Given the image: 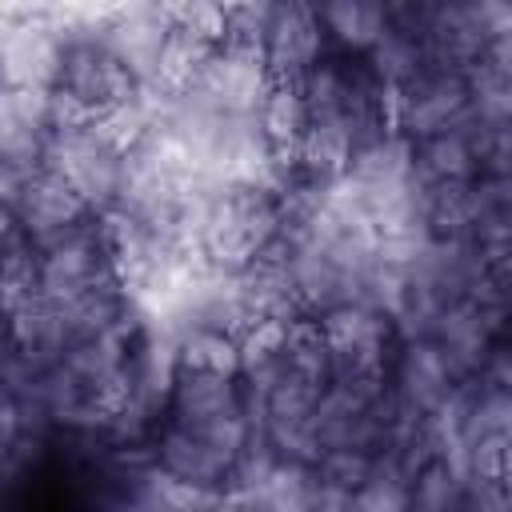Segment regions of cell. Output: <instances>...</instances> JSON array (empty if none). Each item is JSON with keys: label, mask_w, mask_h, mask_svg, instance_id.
I'll return each mask as SVG.
<instances>
[{"label": "cell", "mask_w": 512, "mask_h": 512, "mask_svg": "<svg viewBox=\"0 0 512 512\" xmlns=\"http://www.w3.org/2000/svg\"><path fill=\"white\" fill-rule=\"evenodd\" d=\"M44 428H48V420H40L32 412V404L24 400V392L0 376V476L20 464V456L32 448V440Z\"/></svg>", "instance_id": "22"}, {"label": "cell", "mask_w": 512, "mask_h": 512, "mask_svg": "<svg viewBox=\"0 0 512 512\" xmlns=\"http://www.w3.org/2000/svg\"><path fill=\"white\" fill-rule=\"evenodd\" d=\"M4 328H8V300L0 292V360H4Z\"/></svg>", "instance_id": "25"}, {"label": "cell", "mask_w": 512, "mask_h": 512, "mask_svg": "<svg viewBox=\"0 0 512 512\" xmlns=\"http://www.w3.org/2000/svg\"><path fill=\"white\" fill-rule=\"evenodd\" d=\"M320 32L332 52L368 56L372 44L384 36V8L380 0H312Z\"/></svg>", "instance_id": "18"}, {"label": "cell", "mask_w": 512, "mask_h": 512, "mask_svg": "<svg viewBox=\"0 0 512 512\" xmlns=\"http://www.w3.org/2000/svg\"><path fill=\"white\" fill-rule=\"evenodd\" d=\"M144 96V84L132 68L96 36L92 24H68L60 72L52 84V112L56 128L96 120L112 108H124Z\"/></svg>", "instance_id": "2"}, {"label": "cell", "mask_w": 512, "mask_h": 512, "mask_svg": "<svg viewBox=\"0 0 512 512\" xmlns=\"http://www.w3.org/2000/svg\"><path fill=\"white\" fill-rule=\"evenodd\" d=\"M24 244H28V240H24V228H20L16 212H12L8 204H0V260H4L8 252L24 248Z\"/></svg>", "instance_id": "24"}, {"label": "cell", "mask_w": 512, "mask_h": 512, "mask_svg": "<svg viewBox=\"0 0 512 512\" xmlns=\"http://www.w3.org/2000/svg\"><path fill=\"white\" fill-rule=\"evenodd\" d=\"M244 448H236V444H228L220 436L172 424V420H156V428L148 432V460H152V468L164 480L208 496L212 504L228 500L232 476H236V460H240Z\"/></svg>", "instance_id": "7"}, {"label": "cell", "mask_w": 512, "mask_h": 512, "mask_svg": "<svg viewBox=\"0 0 512 512\" xmlns=\"http://www.w3.org/2000/svg\"><path fill=\"white\" fill-rule=\"evenodd\" d=\"M12 212H16V220H20L28 244L52 240V236H60V232H68V228H80V224H88L92 216H100V212H92L88 200H84L56 168H48V164H36V168L24 176V184H20L16 200H12Z\"/></svg>", "instance_id": "16"}, {"label": "cell", "mask_w": 512, "mask_h": 512, "mask_svg": "<svg viewBox=\"0 0 512 512\" xmlns=\"http://www.w3.org/2000/svg\"><path fill=\"white\" fill-rule=\"evenodd\" d=\"M216 16L224 20V40H260V24L272 8V0H208Z\"/></svg>", "instance_id": "23"}, {"label": "cell", "mask_w": 512, "mask_h": 512, "mask_svg": "<svg viewBox=\"0 0 512 512\" xmlns=\"http://www.w3.org/2000/svg\"><path fill=\"white\" fill-rule=\"evenodd\" d=\"M408 508L468 512V476H464L456 452H436L408 476Z\"/></svg>", "instance_id": "20"}, {"label": "cell", "mask_w": 512, "mask_h": 512, "mask_svg": "<svg viewBox=\"0 0 512 512\" xmlns=\"http://www.w3.org/2000/svg\"><path fill=\"white\" fill-rule=\"evenodd\" d=\"M68 24L56 16H0V88L52 92Z\"/></svg>", "instance_id": "13"}, {"label": "cell", "mask_w": 512, "mask_h": 512, "mask_svg": "<svg viewBox=\"0 0 512 512\" xmlns=\"http://www.w3.org/2000/svg\"><path fill=\"white\" fill-rule=\"evenodd\" d=\"M256 44L272 80H292V84H300L304 72L328 52L312 0H272Z\"/></svg>", "instance_id": "15"}, {"label": "cell", "mask_w": 512, "mask_h": 512, "mask_svg": "<svg viewBox=\"0 0 512 512\" xmlns=\"http://www.w3.org/2000/svg\"><path fill=\"white\" fill-rule=\"evenodd\" d=\"M500 40H508V0H432L420 48L428 64L472 72Z\"/></svg>", "instance_id": "8"}, {"label": "cell", "mask_w": 512, "mask_h": 512, "mask_svg": "<svg viewBox=\"0 0 512 512\" xmlns=\"http://www.w3.org/2000/svg\"><path fill=\"white\" fill-rule=\"evenodd\" d=\"M384 380L404 416H424L436 424H448L460 392L468 388V376L444 356L432 336H404Z\"/></svg>", "instance_id": "9"}, {"label": "cell", "mask_w": 512, "mask_h": 512, "mask_svg": "<svg viewBox=\"0 0 512 512\" xmlns=\"http://www.w3.org/2000/svg\"><path fill=\"white\" fill-rule=\"evenodd\" d=\"M396 420L400 408L384 376H328L312 408V436L320 452L324 448L380 452Z\"/></svg>", "instance_id": "4"}, {"label": "cell", "mask_w": 512, "mask_h": 512, "mask_svg": "<svg viewBox=\"0 0 512 512\" xmlns=\"http://www.w3.org/2000/svg\"><path fill=\"white\" fill-rule=\"evenodd\" d=\"M32 272H36V292L48 300H60V304L124 288L100 216L52 236V240L32 244Z\"/></svg>", "instance_id": "5"}, {"label": "cell", "mask_w": 512, "mask_h": 512, "mask_svg": "<svg viewBox=\"0 0 512 512\" xmlns=\"http://www.w3.org/2000/svg\"><path fill=\"white\" fill-rule=\"evenodd\" d=\"M472 116V80L460 68L424 64L404 84L392 88V132L420 140L456 128Z\"/></svg>", "instance_id": "10"}, {"label": "cell", "mask_w": 512, "mask_h": 512, "mask_svg": "<svg viewBox=\"0 0 512 512\" xmlns=\"http://www.w3.org/2000/svg\"><path fill=\"white\" fill-rule=\"evenodd\" d=\"M52 132H56L52 92L0 88V160L20 168L44 164Z\"/></svg>", "instance_id": "17"}, {"label": "cell", "mask_w": 512, "mask_h": 512, "mask_svg": "<svg viewBox=\"0 0 512 512\" xmlns=\"http://www.w3.org/2000/svg\"><path fill=\"white\" fill-rule=\"evenodd\" d=\"M164 332V328H160ZM172 368H204V372H240V336L216 324H184L164 332Z\"/></svg>", "instance_id": "19"}, {"label": "cell", "mask_w": 512, "mask_h": 512, "mask_svg": "<svg viewBox=\"0 0 512 512\" xmlns=\"http://www.w3.org/2000/svg\"><path fill=\"white\" fill-rule=\"evenodd\" d=\"M256 124H260L264 140H268L280 156H288V152L296 148V140L304 136V128H308V104H304L300 84H292V80H272L268 96H264L260 108H256Z\"/></svg>", "instance_id": "21"}, {"label": "cell", "mask_w": 512, "mask_h": 512, "mask_svg": "<svg viewBox=\"0 0 512 512\" xmlns=\"http://www.w3.org/2000/svg\"><path fill=\"white\" fill-rule=\"evenodd\" d=\"M328 352L332 376H388L400 348V328L376 300H344L312 316Z\"/></svg>", "instance_id": "6"}, {"label": "cell", "mask_w": 512, "mask_h": 512, "mask_svg": "<svg viewBox=\"0 0 512 512\" xmlns=\"http://www.w3.org/2000/svg\"><path fill=\"white\" fill-rule=\"evenodd\" d=\"M160 420L220 436L244 448L256 432L252 396L240 372H204V368H172Z\"/></svg>", "instance_id": "3"}, {"label": "cell", "mask_w": 512, "mask_h": 512, "mask_svg": "<svg viewBox=\"0 0 512 512\" xmlns=\"http://www.w3.org/2000/svg\"><path fill=\"white\" fill-rule=\"evenodd\" d=\"M284 236L276 184H208L196 208V252L212 272L236 276L268 256Z\"/></svg>", "instance_id": "1"}, {"label": "cell", "mask_w": 512, "mask_h": 512, "mask_svg": "<svg viewBox=\"0 0 512 512\" xmlns=\"http://www.w3.org/2000/svg\"><path fill=\"white\" fill-rule=\"evenodd\" d=\"M172 24H176V16L164 8V0H124L112 12H104L100 20H92L96 36L132 68V76L144 88H152V80H156L160 52H164Z\"/></svg>", "instance_id": "14"}, {"label": "cell", "mask_w": 512, "mask_h": 512, "mask_svg": "<svg viewBox=\"0 0 512 512\" xmlns=\"http://www.w3.org/2000/svg\"><path fill=\"white\" fill-rule=\"evenodd\" d=\"M44 164L56 168L84 200L92 212H108L120 196V176H124V148L112 144L96 120L56 128L44 152Z\"/></svg>", "instance_id": "11"}, {"label": "cell", "mask_w": 512, "mask_h": 512, "mask_svg": "<svg viewBox=\"0 0 512 512\" xmlns=\"http://www.w3.org/2000/svg\"><path fill=\"white\" fill-rule=\"evenodd\" d=\"M268 88H272V72H268L264 56H260V44H248V40H220V44L204 56V64H200L192 88H184V92L200 96L204 104H212V108H220V112L256 116V108H260V100L268 96Z\"/></svg>", "instance_id": "12"}]
</instances>
